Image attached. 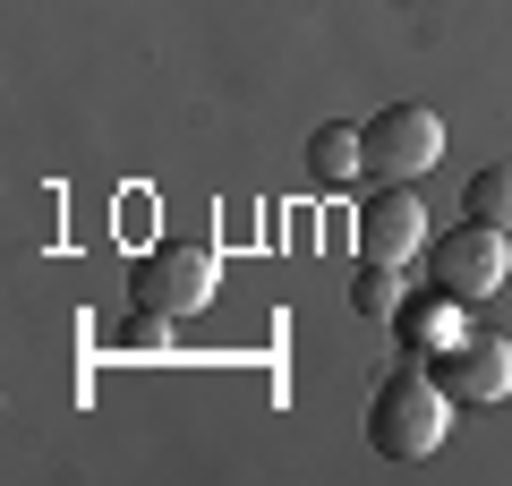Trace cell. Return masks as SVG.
I'll list each match as a JSON object with an SVG mask.
<instances>
[{"instance_id": "9c48e42d", "label": "cell", "mask_w": 512, "mask_h": 486, "mask_svg": "<svg viewBox=\"0 0 512 486\" xmlns=\"http://www.w3.org/2000/svg\"><path fill=\"white\" fill-rule=\"evenodd\" d=\"M350 307H359V316H393V307H402V265H359Z\"/></svg>"}, {"instance_id": "5b68a950", "label": "cell", "mask_w": 512, "mask_h": 486, "mask_svg": "<svg viewBox=\"0 0 512 486\" xmlns=\"http://www.w3.org/2000/svg\"><path fill=\"white\" fill-rule=\"evenodd\" d=\"M427 248V205L410 180H384L376 197L359 205V265H410Z\"/></svg>"}, {"instance_id": "8992f818", "label": "cell", "mask_w": 512, "mask_h": 486, "mask_svg": "<svg viewBox=\"0 0 512 486\" xmlns=\"http://www.w3.org/2000/svg\"><path fill=\"white\" fill-rule=\"evenodd\" d=\"M436 384L453 401H504L512 393V342H504V333H470V342H453L444 367H436Z\"/></svg>"}, {"instance_id": "7a4b0ae2", "label": "cell", "mask_w": 512, "mask_h": 486, "mask_svg": "<svg viewBox=\"0 0 512 486\" xmlns=\"http://www.w3.org/2000/svg\"><path fill=\"white\" fill-rule=\"evenodd\" d=\"M222 290V265L205 239H154L137 265H128V299H137V316H197V307H214Z\"/></svg>"}, {"instance_id": "277c9868", "label": "cell", "mask_w": 512, "mask_h": 486, "mask_svg": "<svg viewBox=\"0 0 512 486\" xmlns=\"http://www.w3.org/2000/svg\"><path fill=\"white\" fill-rule=\"evenodd\" d=\"M359 137H367V171H376V180H419L444 154V120L427 103H384Z\"/></svg>"}, {"instance_id": "3957f363", "label": "cell", "mask_w": 512, "mask_h": 486, "mask_svg": "<svg viewBox=\"0 0 512 486\" xmlns=\"http://www.w3.org/2000/svg\"><path fill=\"white\" fill-rule=\"evenodd\" d=\"M504 273H512V248H504V231H487V222H461V231H444L436 248H427V282H436L444 307L495 299Z\"/></svg>"}, {"instance_id": "52a82bcc", "label": "cell", "mask_w": 512, "mask_h": 486, "mask_svg": "<svg viewBox=\"0 0 512 486\" xmlns=\"http://www.w3.org/2000/svg\"><path fill=\"white\" fill-rule=\"evenodd\" d=\"M308 171H316L325 188H350V180L367 171V137H359V128H342V120L316 128V137H308Z\"/></svg>"}, {"instance_id": "ba28073f", "label": "cell", "mask_w": 512, "mask_h": 486, "mask_svg": "<svg viewBox=\"0 0 512 486\" xmlns=\"http://www.w3.org/2000/svg\"><path fill=\"white\" fill-rule=\"evenodd\" d=\"M461 205H470V222H487V231H512V162H487Z\"/></svg>"}, {"instance_id": "6da1fadb", "label": "cell", "mask_w": 512, "mask_h": 486, "mask_svg": "<svg viewBox=\"0 0 512 486\" xmlns=\"http://www.w3.org/2000/svg\"><path fill=\"white\" fill-rule=\"evenodd\" d=\"M444 410H453V393H444L427 367H393V376L367 393V444H376L384 461H427V452L444 444Z\"/></svg>"}]
</instances>
